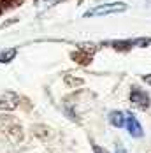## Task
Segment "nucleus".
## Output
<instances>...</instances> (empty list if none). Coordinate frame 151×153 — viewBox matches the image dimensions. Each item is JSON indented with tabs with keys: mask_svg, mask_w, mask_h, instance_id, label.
<instances>
[{
	"mask_svg": "<svg viewBox=\"0 0 151 153\" xmlns=\"http://www.w3.org/2000/svg\"><path fill=\"white\" fill-rule=\"evenodd\" d=\"M128 9L127 4L123 2H113V4H102V5H97L90 9L84 18H91V16H109V14H118V13H125Z\"/></svg>",
	"mask_w": 151,
	"mask_h": 153,
	"instance_id": "f257e3e1",
	"label": "nucleus"
},
{
	"mask_svg": "<svg viewBox=\"0 0 151 153\" xmlns=\"http://www.w3.org/2000/svg\"><path fill=\"white\" fill-rule=\"evenodd\" d=\"M130 102L134 104V106L141 107V109H148L150 107V95L144 92V90H141V88H132V92H130Z\"/></svg>",
	"mask_w": 151,
	"mask_h": 153,
	"instance_id": "f03ea898",
	"label": "nucleus"
},
{
	"mask_svg": "<svg viewBox=\"0 0 151 153\" xmlns=\"http://www.w3.org/2000/svg\"><path fill=\"white\" fill-rule=\"evenodd\" d=\"M125 127H127V130H128V134L132 137H142V127H141V123L137 122V118L132 113H128L125 116Z\"/></svg>",
	"mask_w": 151,
	"mask_h": 153,
	"instance_id": "7ed1b4c3",
	"label": "nucleus"
},
{
	"mask_svg": "<svg viewBox=\"0 0 151 153\" xmlns=\"http://www.w3.org/2000/svg\"><path fill=\"white\" fill-rule=\"evenodd\" d=\"M18 104V95L16 93H5L0 97V109H14Z\"/></svg>",
	"mask_w": 151,
	"mask_h": 153,
	"instance_id": "20e7f679",
	"label": "nucleus"
},
{
	"mask_svg": "<svg viewBox=\"0 0 151 153\" xmlns=\"http://www.w3.org/2000/svg\"><path fill=\"white\" fill-rule=\"evenodd\" d=\"M109 122H111L113 127H116V128H123L125 127V114L121 111H113L109 114Z\"/></svg>",
	"mask_w": 151,
	"mask_h": 153,
	"instance_id": "39448f33",
	"label": "nucleus"
},
{
	"mask_svg": "<svg viewBox=\"0 0 151 153\" xmlns=\"http://www.w3.org/2000/svg\"><path fill=\"white\" fill-rule=\"evenodd\" d=\"M60 2L61 0H35V7L39 11H44V9H49V7H53V5H56Z\"/></svg>",
	"mask_w": 151,
	"mask_h": 153,
	"instance_id": "423d86ee",
	"label": "nucleus"
},
{
	"mask_svg": "<svg viewBox=\"0 0 151 153\" xmlns=\"http://www.w3.org/2000/svg\"><path fill=\"white\" fill-rule=\"evenodd\" d=\"M16 56V49H4L0 51V63H9Z\"/></svg>",
	"mask_w": 151,
	"mask_h": 153,
	"instance_id": "0eeeda50",
	"label": "nucleus"
},
{
	"mask_svg": "<svg viewBox=\"0 0 151 153\" xmlns=\"http://www.w3.org/2000/svg\"><path fill=\"white\" fill-rule=\"evenodd\" d=\"M93 153H109V152H106L102 146H97V144H93Z\"/></svg>",
	"mask_w": 151,
	"mask_h": 153,
	"instance_id": "6e6552de",
	"label": "nucleus"
},
{
	"mask_svg": "<svg viewBox=\"0 0 151 153\" xmlns=\"http://www.w3.org/2000/svg\"><path fill=\"white\" fill-rule=\"evenodd\" d=\"M142 81L148 83V85H151V74H144V76H142Z\"/></svg>",
	"mask_w": 151,
	"mask_h": 153,
	"instance_id": "1a4fd4ad",
	"label": "nucleus"
},
{
	"mask_svg": "<svg viewBox=\"0 0 151 153\" xmlns=\"http://www.w3.org/2000/svg\"><path fill=\"white\" fill-rule=\"evenodd\" d=\"M114 153H127V152H125V148H123L121 144H116V152Z\"/></svg>",
	"mask_w": 151,
	"mask_h": 153,
	"instance_id": "9d476101",
	"label": "nucleus"
}]
</instances>
